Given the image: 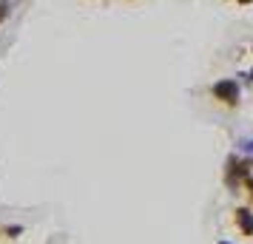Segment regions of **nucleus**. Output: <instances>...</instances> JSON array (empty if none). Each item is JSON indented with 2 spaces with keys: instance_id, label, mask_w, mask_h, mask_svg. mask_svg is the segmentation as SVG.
<instances>
[{
  "instance_id": "obj_1",
  "label": "nucleus",
  "mask_w": 253,
  "mask_h": 244,
  "mask_svg": "<svg viewBox=\"0 0 253 244\" xmlns=\"http://www.w3.org/2000/svg\"><path fill=\"white\" fill-rule=\"evenodd\" d=\"M213 94H216L219 100H225V103H236L239 88H236V82L225 80V82H216V85H213Z\"/></svg>"
},
{
  "instance_id": "obj_2",
  "label": "nucleus",
  "mask_w": 253,
  "mask_h": 244,
  "mask_svg": "<svg viewBox=\"0 0 253 244\" xmlns=\"http://www.w3.org/2000/svg\"><path fill=\"white\" fill-rule=\"evenodd\" d=\"M236 216H239L242 227H245V230L251 233V230H253V219H251V216H248V210H239V213H236Z\"/></svg>"
},
{
  "instance_id": "obj_3",
  "label": "nucleus",
  "mask_w": 253,
  "mask_h": 244,
  "mask_svg": "<svg viewBox=\"0 0 253 244\" xmlns=\"http://www.w3.org/2000/svg\"><path fill=\"white\" fill-rule=\"evenodd\" d=\"M6 9H9V0H0V20L6 17Z\"/></svg>"
}]
</instances>
